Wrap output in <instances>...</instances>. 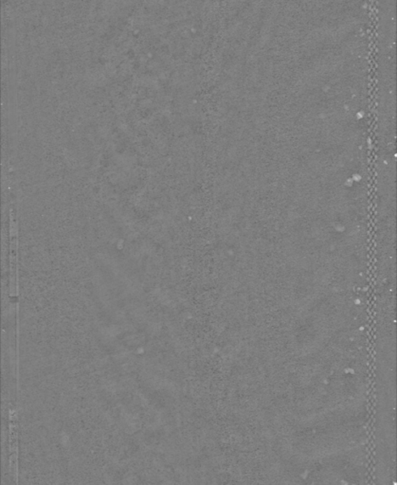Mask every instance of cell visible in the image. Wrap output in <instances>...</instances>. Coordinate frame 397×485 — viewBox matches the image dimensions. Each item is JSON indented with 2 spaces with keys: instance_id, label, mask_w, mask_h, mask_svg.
I'll return each mask as SVG.
<instances>
[{
  "instance_id": "cell-1",
  "label": "cell",
  "mask_w": 397,
  "mask_h": 485,
  "mask_svg": "<svg viewBox=\"0 0 397 485\" xmlns=\"http://www.w3.org/2000/svg\"><path fill=\"white\" fill-rule=\"evenodd\" d=\"M17 219L15 210H12L10 217V295L15 297L17 291Z\"/></svg>"
}]
</instances>
